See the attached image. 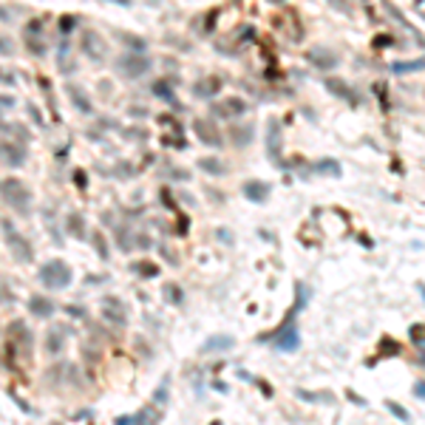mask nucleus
Segmentation results:
<instances>
[{"instance_id":"nucleus-31","label":"nucleus","mask_w":425,"mask_h":425,"mask_svg":"<svg viewBox=\"0 0 425 425\" xmlns=\"http://www.w3.org/2000/svg\"><path fill=\"white\" fill-rule=\"evenodd\" d=\"M68 232H74L77 238H85V232H82V224H79V216L74 213V216H68Z\"/></svg>"},{"instance_id":"nucleus-40","label":"nucleus","mask_w":425,"mask_h":425,"mask_svg":"<svg viewBox=\"0 0 425 425\" xmlns=\"http://www.w3.org/2000/svg\"><path fill=\"white\" fill-rule=\"evenodd\" d=\"M29 114H31V119H34V122L40 125V128H43V125H45V122H43V114H40V111H37L34 105H29Z\"/></svg>"},{"instance_id":"nucleus-9","label":"nucleus","mask_w":425,"mask_h":425,"mask_svg":"<svg viewBox=\"0 0 425 425\" xmlns=\"http://www.w3.org/2000/svg\"><path fill=\"white\" fill-rule=\"evenodd\" d=\"M210 111H213V116H218V119H232V116H241L247 111V102L241 100V97H227V100L216 102Z\"/></svg>"},{"instance_id":"nucleus-26","label":"nucleus","mask_w":425,"mask_h":425,"mask_svg":"<svg viewBox=\"0 0 425 425\" xmlns=\"http://www.w3.org/2000/svg\"><path fill=\"white\" fill-rule=\"evenodd\" d=\"M425 68V57L419 60H408V63H394L391 65V71L394 74H414V71H422Z\"/></svg>"},{"instance_id":"nucleus-30","label":"nucleus","mask_w":425,"mask_h":425,"mask_svg":"<svg viewBox=\"0 0 425 425\" xmlns=\"http://www.w3.org/2000/svg\"><path fill=\"white\" fill-rule=\"evenodd\" d=\"M386 408H389V411H391V414H394L397 419H403V422H408V419H411V414H408V411H405L403 405L391 403V400H389V403H386Z\"/></svg>"},{"instance_id":"nucleus-1","label":"nucleus","mask_w":425,"mask_h":425,"mask_svg":"<svg viewBox=\"0 0 425 425\" xmlns=\"http://www.w3.org/2000/svg\"><path fill=\"white\" fill-rule=\"evenodd\" d=\"M37 278H40V284H43L45 289H51V292H60V289H68V287H71V281H74V269L68 267L65 261L51 258V261H45L43 267H40Z\"/></svg>"},{"instance_id":"nucleus-45","label":"nucleus","mask_w":425,"mask_h":425,"mask_svg":"<svg viewBox=\"0 0 425 425\" xmlns=\"http://www.w3.org/2000/svg\"><path fill=\"white\" fill-rule=\"evenodd\" d=\"M108 3H116V6H130V0H108Z\"/></svg>"},{"instance_id":"nucleus-28","label":"nucleus","mask_w":425,"mask_h":425,"mask_svg":"<svg viewBox=\"0 0 425 425\" xmlns=\"http://www.w3.org/2000/svg\"><path fill=\"white\" fill-rule=\"evenodd\" d=\"M77 23H79L77 15H63V17H60V34L68 37L74 29H77Z\"/></svg>"},{"instance_id":"nucleus-21","label":"nucleus","mask_w":425,"mask_h":425,"mask_svg":"<svg viewBox=\"0 0 425 425\" xmlns=\"http://www.w3.org/2000/svg\"><path fill=\"white\" fill-rule=\"evenodd\" d=\"M179 85V82H173V79H156L151 85V94L159 97V100H167V102H173L176 94H173V88Z\"/></svg>"},{"instance_id":"nucleus-19","label":"nucleus","mask_w":425,"mask_h":425,"mask_svg":"<svg viewBox=\"0 0 425 425\" xmlns=\"http://www.w3.org/2000/svg\"><path fill=\"white\" fill-rule=\"evenodd\" d=\"M102 317L105 320H111V323H116V326H125V320H128V315H125V309H122V303L119 301H105V309H102Z\"/></svg>"},{"instance_id":"nucleus-27","label":"nucleus","mask_w":425,"mask_h":425,"mask_svg":"<svg viewBox=\"0 0 425 425\" xmlns=\"http://www.w3.org/2000/svg\"><path fill=\"white\" fill-rule=\"evenodd\" d=\"M133 272L142 275V278H156L159 267H156V264H151V261H139V264H133Z\"/></svg>"},{"instance_id":"nucleus-22","label":"nucleus","mask_w":425,"mask_h":425,"mask_svg":"<svg viewBox=\"0 0 425 425\" xmlns=\"http://www.w3.org/2000/svg\"><path fill=\"white\" fill-rule=\"evenodd\" d=\"M252 136H255L252 125H232V128H230V139H232V145H235V148H244V145H250Z\"/></svg>"},{"instance_id":"nucleus-34","label":"nucleus","mask_w":425,"mask_h":425,"mask_svg":"<svg viewBox=\"0 0 425 425\" xmlns=\"http://www.w3.org/2000/svg\"><path fill=\"white\" fill-rule=\"evenodd\" d=\"M94 247H97V252H100L102 261L108 258V250H105V244H102V235H100V232H94Z\"/></svg>"},{"instance_id":"nucleus-18","label":"nucleus","mask_w":425,"mask_h":425,"mask_svg":"<svg viewBox=\"0 0 425 425\" xmlns=\"http://www.w3.org/2000/svg\"><path fill=\"white\" fill-rule=\"evenodd\" d=\"M326 82V91H332V94L335 97H340V100H346V102H354V105H357V102H360V97L354 94L352 88L346 85V82H343V79H323Z\"/></svg>"},{"instance_id":"nucleus-4","label":"nucleus","mask_w":425,"mask_h":425,"mask_svg":"<svg viewBox=\"0 0 425 425\" xmlns=\"http://www.w3.org/2000/svg\"><path fill=\"white\" fill-rule=\"evenodd\" d=\"M3 232H6V247H9V252L17 258V264H31L34 250H31V244L20 235V232H15L12 221H3Z\"/></svg>"},{"instance_id":"nucleus-32","label":"nucleus","mask_w":425,"mask_h":425,"mask_svg":"<svg viewBox=\"0 0 425 425\" xmlns=\"http://www.w3.org/2000/svg\"><path fill=\"white\" fill-rule=\"evenodd\" d=\"M165 298L170 303H179L181 301V289L176 287V284H167V287H165Z\"/></svg>"},{"instance_id":"nucleus-11","label":"nucleus","mask_w":425,"mask_h":425,"mask_svg":"<svg viewBox=\"0 0 425 425\" xmlns=\"http://www.w3.org/2000/svg\"><path fill=\"white\" fill-rule=\"evenodd\" d=\"M43 349L49 357H60L65 349V329L63 326H51L49 332H45V338H43Z\"/></svg>"},{"instance_id":"nucleus-14","label":"nucleus","mask_w":425,"mask_h":425,"mask_svg":"<svg viewBox=\"0 0 425 425\" xmlns=\"http://www.w3.org/2000/svg\"><path fill=\"white\" fill-rule=\"evenodd\" d=\"M9 335H12V343H20L17 346V352H23L26 357L31 354V332H29V326L23 323V320H15V323L9 326Z\"/></svg>"},{"instance_id":"nucleus-20","label":"nucleus","mask_w":425,"mask_h":425,"mask_svg":"<svg viewBox=\"0 0 425 425\" xmlns=\"http://www.w3.org/2000/svg\"><path fill=\"white\" fill-rule=\"evenodd\" d=\"M23 45H26V51H29L31 57H45V51H49L43 34H26L23 31Z\"/></svg>"},{"instance_id":"nucleus-36","label":"nucleus","mask_w":425,"mask_h":425,"mask_svg":"<svg viewBox=\"0 0 425 425\" xmlns=\"http://www.w3.org/2000/svg\"><path fill=\"white\" fill-rule=\"evenodd\" d=\"M165 397H167V380H165V383H162V386L156 389V394H153V400H156L159 405H165Z\"/></svg>"},{"instance_id":"nucleus-47","label":"nucleus","mask_w":425,"mask_h":425,"mask_svg":"<svg viewBox=\"0 0 425 425\" xmlns=\"http://www.w3.org/2000/svg\"><path fill=\"white\" fill-rule=\"evenodd\" d=\"M0 114H3V108H0Z\"/></svg>"},{"instance_id":"nucleus-42","label":"nucleus","mask_w":425,"mask_h":425,"mask_svg":"<svg viewBox=\"0 0 425 425\" xmlns=\"http://www.w3.org/2000/svg\"><path fill=\"white\" fill-rule=\"evenodd\" d=\"M74 181H77V187H85V184H88V179H85L82 173H79V170L74 173Z\"/></svg>"},{"instance_id":"nucleus-15","label":"nucleus","mask_w":425,"mask_h":425,"mask_svg":"<svg viewBox=\"0 0 425 425\" xmlns=\"http://www.w3.org/2000/svg\"><path fill=\"white\" fill-rule=\"evenodd\" d=\"M221 77H204V79H199L193 85V94L199 97V100H213V97L221 91Z\"/></svg>"},{"instance_id":"nucleus-23","label":"nucleus","mask_w":425,"mask_h":425,"mask_svg":"<svg viewBox=\"0 0 425 425\" xmlns=\"http://www.w3.org/2000/svg\"><path fill=\"white\" fill-rule=\"evenodd\" d=\"M199 170H204L207 176H224L227 167H224L221 159H213V156H202L199 159Z\"/></svg>"},{"instance_id":"nucleus-33","label":"nucleus","mask_w":425,"mask_h":425,"mask_svg":"<svg viewBox=\"0 0 425 425\" xmlns=\"http://www.w3.org/2000/svg\"><path fill=\"white\" fill-rule=\"evenodd\" d=\"M12 51H15V43H12L9 37H3V34H0V57H9Z\"/></svg>"},{"instance_id":"nucleus-8","label":"nucleus","mask_w":425,"mask_h":425,"mask_svg":"<svg viewBox=\"0 0 425 425\" xmlns=\"http://www.w3.org/2000/svg\"><path fill=\"white\" fill-rule=\"evenodd\" d=\"M306 60H309L312 68H320V71H329V68H338V54L326 45H315V49L306 51Z\"/></svg>"},{"instance_id":"nucleus-3","label":"nucleus","mask_w":425,"mask_h":425,"mask_svg":"<svg viewBox=\"0 0 425 425\" xmlns=\"http://www.w3.org/2000/svg\"><path fill=\"white\" fill-rule=\"evenodd\" d=\"M116 68H119L128 79H139L153 68V60L148 57L145 51H128V54H122V57L116 60Z\"/></svg>"},{"instance_id":"nucleus-41","label":"nucleus","mask_w":425,"mask_h":425,"mask_svg":"<svg viewBox=\"0 0 425 425\" xmlns=\"http://www.w3.org/2000/svg\"><path fill=\"white\" fill-rule=\"evenodd\" d=\"M329 3H332V6H338L340 12H343V15H349V12H352V6H349L346 0H329Z\"/></svg>"},{"instance_id":"nucleus-37","label":"nucleus","mask_w":425,"mask_h":425,"mask_svg":"<svg viewBox=\"0 0 425 425\" xmlns=\"http://www.w3.org/2000/svg\"><path fill=\"white\" fill-rule=\"evenodd\" d=\"M0 82H3V85H17V74H12V71H0Z\"/></svg>"},{"instance_id":"nucleus-46","label":"nucleus","mask_w":425,"mask_h":425,"mask_svg":"<svg viewBox=\"0 0 425 425\" xmlns=\"http://www.w3.org/2000/svg\"><path fill=\"white\" fill-rule=\"evenodd\" d=\"M419 292H422V298H425V287H419Z\"/></svg>"},{"instance_id":"nucleus-44","label":"nucleus","mask_w":425,"mask_h":425,"mask_svg":"<svg viewBox=\"0 0 425 425\" xmlns=\"http://www.w3.org/2000/svg\"><path fill=\"white\" fill-rule=\"evenodd\" d=\"M0 20H9V9L6 6H0Z\"/></svg>"},{"instance_id":"nucleus-13","label":"nucleus","mask_w":425,"mask_h":425,"mask_svg":"<svg viewBox=\"0 0 425 425\" xmlns=\"http://www.w3.org/2000/svg\"><path fill=\"white\" fill-rule=\"evenodd\" d=\"M60 306L51 298H45V295H31L29 298V312L34 317H40V320H49V317H54V312H57Z\"/></svg>"},{"instance_id":"nucleus-5","label":"nucleus","mask_w":425,"mask_h":425,"mask_svg":"<svg viewBox=\"0 0 425 425\" xmlns=\"http://www.w3.org/2000/svg\"><path fill=\"white\" fill-rule=\"evenodd\" d=\"M79 49H82V54H85L91 63H102V60L108 57V43H105V37L97 34V31H82V37H79Z\"/></svg>"},{"instance_id":"nucleus-43","label":"nucleus","mask_w":425,"mask_h":425,"mask_svg":"<svg viewBox=\"0 0 425 425\" xmlns=\"http://www.w3.org/2000/svg\"><path fill=\"white\" fill-rule=\"evenodd\" d=\"M414 394H417V397H425V380H422V383H417V386H414Z\"/></svg>"},{"instance_id":"nucleus-38","label":"nucleus","mask_w":425,"mask_h":425,"mask_svg":"<svg viewBox=\"0 0 425 425\" xmlns=\"http://www.w3.org/2000/svg\"><path fill=\"white\" fill-rule=\"evenodd\" d=\"M63 309L68 312L71 317H85V309H82V306H74V303H71V306H63Z\"/></svg>"},{"instance_id":"nucleus-10","label":"nucleus","mask_w":425,"mask_h":425,"mask_svg":"<svg viewBox=\"0 0 425 425\" xmlns=\"http://www.w3.org/2000/svg\"><path fill=\"white\" fill-rule=\"evenodd\" d=\"M281 151H284V130L278 125V119H269L267 128V153L272 162H281Z\"/></svg>"},{"instance_id":"nucleus-6","label":"nucleus","mask_w":425,"mask_h":425,"mask_svg":"<svg viewBox=\"0 0 425 425\" xmlns=\"http://www.w3.org/2000/svg\"><path fill=\"white\" fill-rule=\"evenodd\" d=\"M193 133L199 136V142L210 145V148H221V142H224L221 128H218L213 119H196V122H193Z\"/></svg>"},{"instance_id":"nucleus-35","label":"nucleus","mask_w":425,"mask_h":425,"mask_svg":"<svg viewBox=\"0 0 425 425\" xmlns=\"http://www.w3.org/2000/svg\"><path fill=\"white\" fill-rule=\"evenodd\" d=\"M15 105H17V100H15L12 94H0V108H3V111L15 108Z\"/></svg>"},{"instance_id":"nucleus-39","label":"nucleus","mask_w":425,"mask_h":425,"mask_svg":"<svg viewBox=\"0 0 425 425\" xmlns=\"http://www.w3.org/2000/svg\"><path fill=\"white\" fill-rule=\"evenodd\" d=\"M411 338H414V340H425V326H411Z\"/></svg>"},{"instance_id":"nucleus-24","label":"nucleus","mask_w":425,"mask_h":425,"mask_svg":"<svg viewBox=\"0 0 425 425\" xmlns=\"http://www.w3.org/2000/svg\"><path fill=\"white\" fill-rule=\"evenodd\" d=\"M275 346L281 349V352H295L298 346H301V338H298V332L295 329H284V335L278 340H275Z\"/></svg>"},{"instance_id":"nucleus-12","label":"nucleus","mask_w":425,"mask_h":425,"mask_svg":"<svg viewBox=\"0 0 425 425\" xmlns=\"http://www.w3.org/2000/svg\"><path fill=\"white\" fill-rule=\"evenodd\" d=\"M65 94H68V100H71V105L79 111V114L91 116L94 114V105H91V100H88V94L82 91V88L77 85V82H65Z\"/></svg>"},{"instance_id":"nucleus-29","label":"nucleus","mask_w":425,"mask_h":425,"mask_svg":"<svg viewBox=\"0 0 425 425\" xmlns=\"http://www.w3.org/2000/svg\"><path fill=\"white\" fill-rule=\"evenodd\" d=\"M122 43L128 45L130 51H145V49H148V43H145L142 37H136V34H125V37H122Z\"/></svg>"},{"instance_id":"nucleus-25","label":"nucleus","mask_w":425,"mask_h":425,"mask_svg":"<svg viewBox=\"0 0 425 425\" xmlns=\"http://www.w3.org/2000/svg\"><path fill=\"white\" fill-rule=\"evenodd\" d=\"M151 419H156V414L153 411H136V414H122V417H116V425H130V422H151Z\"/></svg>"},{"instance_id":"nucleus-16","label":"nucleus","mask_w":425,"mask_h":425,"mask_svg":"<svg viewBox=\"0 0 425 425\" xmlns=\"http://www.w3.org/2000/svg\"><path fill=\"white\" fill-rule=\"evenodd\" d=\"M244 196L250 199V202H267V196L272 193V187H269L267 181H258V179H250L244 181Z\"/></svg>"},{"instance_id":"nucleus-7","label":"nucleus","mask_w":425,"mask_h":425,"mask_svg":"<svg viewBox=\"0 0 425 425\" xmlns=\"http://www.w3.org/2000/svg\"><path fill=\"white\" fill-rule=\"evenodd\" d=\"M26 159H29V153H26V145H17V142H0V162L6 167H23L26 165Z\"/></svg>"},{"instance_id":"nucleus-2","label":"nucleus","mask_w":425,"mask_h":425,"mask_svg":"<svg viewBox=\"0 0 425 425\" xmlns=\"http://www.w3.org/2000/svg\"><path fill=\"white\" fill-rule=\"evenodd\" d=\"M0 196H3V202L9 204V207H15L20 216H29L31 210V193L26 190V184L17 179H6L0 181Z\"/></svg>"},{"instance_id":"nucleus-17","label":"nucleus","mask_w":425,"mask_h":425,"mask_svg":"<svg viewBox=\"0 0 425 425\" xmlns=\"http://www.w3.org/2000/svg\"><path fill=\"white\" fill-rule=\"evenodd\" d=\"M235 346V338L230 335H213L202 343V354H210V352H227V349Z\"/></svg>"}]
</instances>
